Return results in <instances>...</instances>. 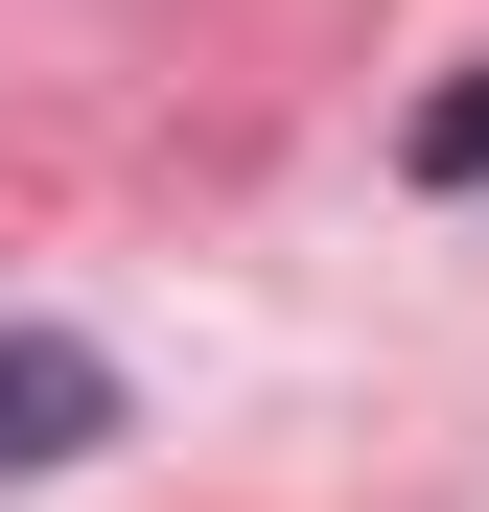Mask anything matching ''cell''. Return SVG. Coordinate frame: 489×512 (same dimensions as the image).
<instances>
[{
	"label": "cell",
	"instance_id": "obj_1",
	"mask_svg": "<svg viewBox=\"0 0 489 512\" xmlns=\"http://www.w3.org/2000/svg\"><path fill=\"white\" fill-rule=\"evenodd\" d=\"M140 419V373L94 350V326H0V489H47V466H94Z\"/></svg>",
	"mask_w": 489,
	"mask_h": 512
},
{
	"label": "cell",
	"instance_id": "obj_2",
	"mask_svg": "<svg viewBox=\"0 0 489 512\" xmlns=\"http://www.w3.org/2000/svg\"><path fill=\"white\" fill-rule=\"evenodd\" d=\"M396 187H420V210H489V47L443 70L420 117H396Z\"/></svg>",
	"mask_w": 489,
	"mask_h": 512
}]
</instances>
